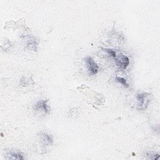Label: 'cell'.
<instances>
[{
  "label": "cell",
  "mask_w": 160,
  "mask_h": 160,
  "mask_svg": "<svg viewBox=\"0 0 160 160\" xmlns=\"http://www.w3.org/2000/svg\"><path fill=\"white\" fill-rule=\"evenodd\" d=\"M85 61L86 63L87 69H88L89 75L92 76V75L96 74L98 71V66L94 62L93 59L91 57L88 56V57L86 58Z\"/></svg>",
  "instance_id": "2"
},
{
  "label": "cell",
  "mask_w": 160,
  "mask_h": 160,
  "mask_svg": "<svg viewBox=\"0 0 160 160\" xmlns=\"http://www.w3.org/2000/svg\"><path fill=\"white\" fill-rule=\"evenodd\" d=\"M116 81H118L119 83L121 84L124 87H126V88L129 87V84L127 83V82H126L125 79H124V78H122L121 77L118 76V77L116 78Z\"/></svg>",
  "instance_id": "7"
},
{
  "label": "cell",
  "mask_w": 160,
  "mask_h": 160,
  "mask_svg": "<svg viewBox=\"0 0 160 160\" xmlns=\"http://www.w3.org/2000/svg\"><path fill=\"white\" fill-rule=\"evenodd\" d=\"M7 156H8L9 159H23L24 158L21 154V152L16 149L10 150L7 153Z\"/></svg>",
  "instance_id": "5"
},
{
  "label": "cell",
  "mask_w": 160,
  "mask_h": 160,
  "mask_svg": "<svg viewBox=\"0 0 160 160\" xmlns=\"http://www.w3.org/2000/svg\"><path fill=\"white\" fill-rule=\"evenodd\" d=\"M41 139H42V141L43 142V143L45 144H52L53 142V139L51 137V136H50L48 134H46V133L42 134Z\"/></svg>",
  "instance_id": "6"
},
{
  "label": "cell",
  "mask_w": 160,
  "mask_h": 160,
  "mask_svg": "<svg viewBox=\"0 0 160 160\" xmlns=\"http://www.w3.org/2000/svg\"><path fill=\"white\" fill-rule=\"evenodd\" d=\"M137 98V107L139 110H144L148 106L151 101V94L148 92H143L138 94Z\"/></svg>",
  "instance_id": "1"
},
{
  "label": "cell",
  "mask_w": 160,
  "mask_h": 160,
  "mask_svg": "<svg viewBox=\"0 0 160 160\" xmlns=\"http://www.w3.org/2000/svg\"><path fill=\"white\" fill-rule=\"evenodd\" d=\"M104 49L105 51H106L109 54H110L112 57H114V58L116 57V52H115L114 51H113L112 49Z\"/></svg>",
  "instance_id": "8"
},
{
  "label": "cell",
  "mask_w": 160,
  "mask_h": 160,
  "mask_svg": "<svg viewBox=\"0 0 160 160\" xmlns=\"http://www.w3.org/2000/svg\"><path fill=\"white\" fill-rule=\"evenodd\" d=\"M114 58L117 65L123 69H125L129 64V58L126 56L122 54H119L118 56H116Z\"/></svg>",
  "instance_id": "3"
},
{
  "label": "cell",
  "mask_w": 160,
  "mask_h": 160,
  "mask_svg": "<svg viewBox=\"0 0 160 160\" xmlns=\"http://www.w3.org/2000/svg\"><path fill=\"white\" fill-rule=\"evenodd\" d=\"M48 100H40L36 102L34 106L35 110L44 112L45 114H48L50 111V108L47 104Z\"/></svg>",
  "instance_id": "4"
}]
</instances>
